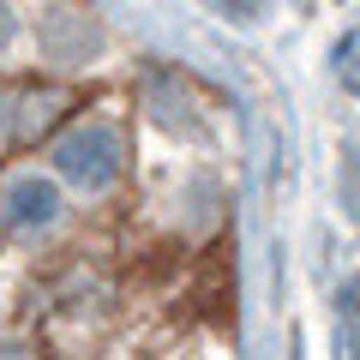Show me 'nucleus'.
I'll list each match as a JSON object with an SVG mask.
<instances>
[{"mask_svg":"<svg viewBox=\"0 0 360 360\" xmlns=\"http://www.w3.org/2000/svg\"><path fill=\"white\" fill-rule=\"evenodd\" d=\"M49 162H54V174H60L66 186L103 193V186H115V174H120V132L108 127V120H78L72 132L54 139Z\"/></svg>","mask_w":360,"mask_h":360,"instance_id":"nucleus-1","label":"nucleus"},{"mask_svg":"<svg viewBox=\"0 0 360 360\" xmlns=\"http://www.w3.org/2000/svg\"><path fill=\"white\" fill-rule=\"evenodd\" d=\"M37 42H42V60L60 66V72L90 66L96 54H103V30H96V18L78 13V6H66V0L42 6V18H37Z\"/></svg>","mask_w":360,"mask_h":360,"instance_id":"nucleus-2","label":"nucleus"},{"mask_svg":"<svg viewBox=\"0 0 360 360\" xmlns=\"http://www.w3.org/2000/svg\"><path fill=\"white\" fill-rule=\"evenodd\" d=\"M6 217H13V229H49V222L60 217V193H54V180H42V174L13 180V186H6Z\"/></svg>","mask_w":360,"mask_h":360,"instance_id":"nucleus-3","label":"nucleus"},{"mask_svg":"<svg viewBox=\"0 0 360 360\" xmlns=\"http://www.w3.org/2000/svg\"><path fill=\"white\" fill-rule=\"evenodd\" d=\"M342 84H348V90L360 96V49H354V42L342 49Z\"/></svg>","mask_w":360,"mask_h":360,"instance_id":"nucleus-4","label":"nucleus"},{"mask_svg":"<svg viewBox=\"0 0 360 360\" xmlns=\"http://www.w3.org/2000/svg\"><path fill=\"white\" fill-rule=\"evenodd\" d=\"M348 205H354V217H360V156H348Z\"/></svg>","mask_w":360,"mask_h":360,"instance_id":"nucleus-5","label":"nucleus"},{"mask_svg":"<svg viewBox=\"0 0 360 360\" xmlns=\"http://www.w3.org/2000/svg\"><path fill=\"white\" fill-rule=\"evenodd\" d=\"M18 37V18H13V6H6V0H0V49H6V42Z\"/></svg>","mask_w":360,"mask_h":360,"instance_id":"nucleus-6","label":"nucleus"},{"mask_svg":"<svg viewBox=\"0 0 360 360\" xmlns=\"http://www.w3.org/2000/svg\"><path fill=\"white\" fill-rule=\"evenodd\" d=\"M0 127H6V96H0Z\"/></svg>","mask_w":360,"mask_h":360,"instance_id":"nucleus-7","label":"nucleus"}]
</instances>
